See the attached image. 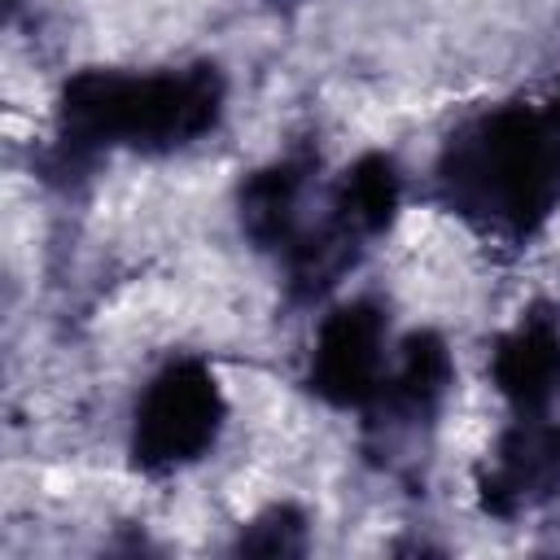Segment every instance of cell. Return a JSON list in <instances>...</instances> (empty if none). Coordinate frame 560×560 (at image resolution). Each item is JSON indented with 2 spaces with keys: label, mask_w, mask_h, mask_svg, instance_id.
Instances as JSON below:
<instances>
[{
  "label": "cell",
  "mask_w": 560,
  "mask_h": 560,
  "mask_svg": "<svg viewBox=\"0 0 560 560\" xmlns=\"http://www.w3.org/2000/svg\"><path fill=\"white\" fill-rule=\"evenodd\" d=\"M438 188L477 228L529 236L560 201V131L529 105L486 109L446 136Z\"/></svg>",
  "instance_id": "1"
},
{
  "label": "cell",
  "mask_w": 560,
  "mask_h": 560,
  "mask_svg": "<svg viewBox=\"0 0 560 560\" xmlns=\"http://www.w3.org/2000/svg\"><path fill=\"white\" fill-rule=\"evenodd\" d=\"M236 551H245V556H302L306 551V516L293 503H271L241 529Z\"/></svg>",
  "instance_id": "11"
},
{
  "label": "cell",
  "mask_w": 560,
  "mask_h": 560,
  "mask_svg": "<svg viewBox=\"0 0 560 560\" xmlns=\"http://www.w3.org/2000/svg\"><path fill=\"white\" fill-rule=\"evenodd\" d=\"M560 490V424H512L477 468V503L490 516H521Z\"/></svg>",
  "instance_id": "5"
},
{
  "label": "cell",
  "mask_w": 560,
  "mask_h": 560,
  "mask_svg": "<svg viewBox=\"0 0 560 560\" xmlns=\"http://www.w3.org/2000/svg\"><path fill=\"white\" fill-rule=\"evenodd\" d=\"M451 381H455V363H451V350L438 332L420 328V332L402 337L398 363H394V372H385V381L376 389L381 407L372 416V429L385 424L389 433H398V429L424 424L438 411V402L446 398Z\"/></svg>",
  "instance_id": "7"
},
{
  "label": "cell",
  "mask_w": 560,
  "mask_h": 560,
  "mask_svg": "<svg viewBox=\"0 0 560 560\" xmlns=\"http://www.w3.org/2000/svg\"><path fill=\"white\" fill-rule=\"evenodd\" d=\"M385 372V315L354 298L324 315L306 363V389L328 407H363L376 398Z\"/></svg>",
  "instance_id": "4"
},
{
  "label": "cell",
  "mask_w": 560,
  "mask_h": 560,
  "mask_svg": "<svg viewBox=\"0 0 560 560\" xmlns=\"http://www.w3.org/2000/svg\"><path fill=\"white\" fill-rule=\"evenodd\" d=\"M494 389L525 416L542 411L560 389V324L547 311L521 315L490 350Z\"/></svg>",
  "instance_id": "6"
},
{
  "label": "cell",
  "mask_w": 560,
  "mask_h": 560,
  "mask_svg": "<svg viewBox=\"0 0 560 560\" xmlns=\"http://www.w3.org/2000/svg\"><path fill=\"white\" fill-rule=\"evenodd\" d=\"M398 197H402V184H398L394 158L363 153L341 171V179L332 188V219L346 232H354L359 241H368V236H381L394 223Z\"/></svg>",
  "instance_id": "9"
},
{
  "label": "cell",
  "mask_w": 560,
  "mask_h": 560,
  "mask_svg": "<svg viewBox=\"0 0 560 560\" xmlns=\"http://www.w3.org/2000/svg\"><path fill=\"white\" fill-rule=\"evenodd\" d=\"M4 4H9V9H18V0H4Z\"/></svg>",
  "instance_id": "13"
},
{
  "label": "cell",
  "mask_w": 560,
  "mask_h": 560,
  "mask_svg": "<svg viewBox=\"0 0 560 560\" xmlns=\"http://www.w3.org/2000/svg\"><path fill=\"white\" fill-rule=\"evenodd\" d=\"M223 74L201 61L166 74L83 70L66 79L57 96V140L66 158H92L96 149H184L219 122Z\"/></svg>",
  "instance_id": "2"
},
{
  "label": "cell",
  "mask_w": 560,
  "mask_h": 560,
  "mask_svg": "<svg viewBox=\"0 0 560 560\" xmlns=\"http://www.w3.org/2000/svg\"><path fill=\"white\" fill-rule=\"evenodd\" d=\"M359 236L346 232L332 214L328 223H319L315 232H302L289 241V293L298 302H315L324 298L359 258Z\"/></svg>",
  "instance_id": "10"
},
{
  "label": "cell",
  "mask_w": 560,
  "mask_h": 560,
  "mask_svg": "<svg viewBox=\"0 0 560 560\" xmlns=\"http://www.w3.org/2000/svg\"><path fill=\"white\" fill-rule=\"evenodd\" d=\"M223 416H228V402H223L219 376L201 359L166 363L136 402V424H131L136 468L175 472L197 464L214 446Z\"/></svg>",
  "instance_id": "3"
},
{
  "label": "cell",
  "mask_w": 560,
  "mask_h": 560,
  "mask_svg": "<svg viewBox=\"0 0 560 560\" xmlns=\"http://www.w3.org/2000/svg\"><path fill=\"white\" fill-rule=\"evenodd\" d=\"M542 114H547V118H551V127L560 131V88H556V92L547 96V105H542Z\"/></svg>",
  "instance_id": "12"
},
{
  "label": "cell",
  "mask_w": 560,
  "mask_h": 560,
  "mask_svg": "<svg viewBox=\"0 0 560 560\" xmlns=\"http://www.w3.org/2000/svg\"><path fill=\"white\" fill-rule=\"evenodd\" d=\"M311 158L306 153H289L276 158L271 166L254 171L241 192H236V210H241V228L258 249H289V241L298 236V201L311 175Z\"/></svg>",
  "instance_id": "8"
}]
</instances>
